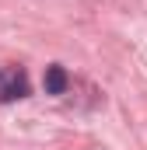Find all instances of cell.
I'll return each instance as SVG.
<instances>
[{
    "instance_id": "6da1fadb",
    "label": "cell",
    "mask_w": 147,
    "mask_h": 150,
    "mask_svg": "<svg viewBox=\"0 0 147 150\" xmlns=\"http://www.w3.org/2000/svg\"><path fill=\"white\" fill-rule=\"evenodd\" d=\"M28 94V77L25 70H0V101H14V98H25Z\"/></svg>"
},
{
    "instance_id": "7a4b0ae2",
    "label": "cell",
    "mask_w": 147,
    "mask_h": 150,
    "mask_svg": "<svg viewBox=\"0 0 147 150\" xmlns=\"http://www.w3.org/2000/svg\"><path fill=\"white\" fill-rule=\"evenodd\" d=\"M46 94H63L67 91V84H70V77H67V70L60 67V63H53V67H46Z\"/></svg>"
}]
</instances>
